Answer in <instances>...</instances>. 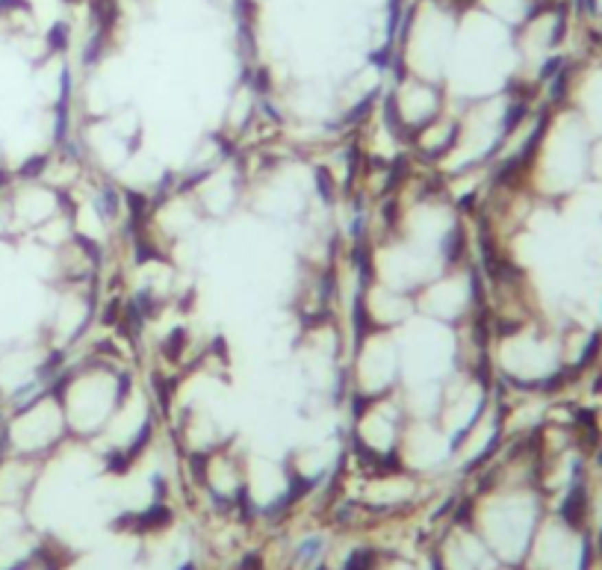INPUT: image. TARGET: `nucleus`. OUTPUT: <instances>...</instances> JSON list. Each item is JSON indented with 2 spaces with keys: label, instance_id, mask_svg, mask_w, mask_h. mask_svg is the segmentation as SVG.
I'll list each match as a JSON object with an SVG mask.
<instances>
[{
  "label": "nucleus",
  "instance_id": "f257e3e1",
  "mask_svg": "<svg viewBox=\"0 0 602 570\" xmlns=\"http://www.w3.org/2000/svg\"><path fill=\"white\" fill-rule=\"evenodd\" d=\"M130 387V376L113 358H89L62 369V376L54 381V390L62 405L68 435L80 444H92Z\"/></svg>",
  "mask_w": 602,
  "mask_h": 570
}]
</instances>
